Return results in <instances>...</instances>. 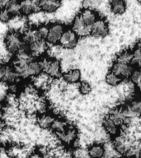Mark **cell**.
I'll use <instances>...</instances> for the list:
<instances>
[{"label":"cell","mask_w":141,"mask_h":158,"mask_svg":"<svg viewBox=\"0 0 141 158\" xmlns=\"http://www.w3.org/2000/svg\"><path fill=\"white\" fill-rule=\"evenodd\" d=\"M4 46L9 54L16 55L21 51L27 49V45L23 40L22 35L18 31H11L5 35Z\"/></svg>","instance_id":"6da1fadb"},{"label":"cell","mask_w":141,"mask_h":158,"mask_svg":"<svg viewBox=\"0 0 141 158\" xmlns=\"http://www.w3.org/2000/svg\"><path fill=\"white\" fill-rule=\"evenodd\" d=\"M12 67L17 71L20 78H32L42 73L41 64L38 59H32L31 61L26 64L13 63Z\"/></svg>","instance_id":"7a4b0ae2"},{"label":"cell","mask_w":141,"mask_h":158,"mask_svg":"<svg viewBox=\"0 0 141 158\" xmlns=\"http://www.w3.org/2000/svg\"><path fill=\"white\" fill-rule=\"evenodd\" d=\"M42 72L49 75L52 79H59L62 74L61 63L59 59L50 57H44L40 59Z\"/></svg>","instance_id":"3957f363"},{"label":"cell","mask_w":141,"mask_h":158,"mask_svg":"<svg viewBox=\"0 0 141 158\" xmlns=\"http://www.w3.org/2000/svg\"><path fill=\"white\" fill-rule=\"evenodd\" d=\"M65 27L60 22H54L48 26V34L46 36L47 44L50 45H57L59 44Z\"/></svg>","instance_id":"277c9868"},{"label":"cell","mask_w":141,"mask_h":158,"mask_svg":"<svg viewBox=\"0 0 141 158\" xmlns=\"http://www.w3.org/2000/svg\"><path fill=\"white\" fill-rule=\"evenodd\" d=\"M107 116L109 118H111L121 128H122L123 126L127 125L130 119L126 112L125 106H116L113 109H111L107 114Z\"/></svg>","instance_id":"5b68a950"},{"label":"cell","mask_w":141,"mask_h":158,"mask_svg":"<svg viewBox=\"0 0 141 158\" xmlns=\"http://www.w3.org/2000/svg\"><path fill=\"white\" fill-rule=\"evenodd\" d=\"M20 77L14 68L9 64H0V81L3 83H17Z\"/></svg>","instance_id":"8992f818"},{"label":"cell","mask_w":141,"mask_h":158,"mask_svg":"<svg viewBox=\"0 0 141 158\" xmlns=\"http://www.w3.org/2000/svg\"><path fill=\"white\" fill-rule=\"evenodd\" d=\"M78 136H79L78 129L75 126L71 125V124H69L64 132L56 134V137L59 141V143L65 147L74 145L78 139Z\"/></svg>","instance_id":"52a82bcc"},{"label":"cell","mask_w":141,"mask_h":158,"mask_svg":"<svg viewBox=\"0 0 141 158\" xmlns=\"http://www.w3.org/2000/svg\"><path fill=\"white\" fill-rule=\"evenodd\" d=\"M79 42V36L71 28H65L59 44L61 48L66 49H74Z\"/></svg>","instance_id":"ba28073f"},{"label":"cell","mask_w":141,"mask_h":158,"mask_svg":"<svg viewBox=\"0 0 141 158\" xmlns=\"http://www.w3.org/2000/svg\"><path fill=\"white\" fill-rule=\"evenodd\" d=\"M52 84L53 79L43 72L32 78V85L37 91H48Z\"/></svg>","instance_id":"9c48e42d"},{"label":"cell","mask_w":141,"mask_h":158,"mask_svg":"<svg viewBox=\"0 0 141 158\" xmlns=\"http://www.w3.org/2000/svg\"><path fill=\"white\" fill-rule=\"evenodd\" d=\"M7 156L11 158H32V149L27 146L19 144L11 145L7 149Z\"/></svg>","instance_id":"30bf717a"},{"label":"cell","mask_w":141,"mask_h":158,"mask_svg":"<svg viewBox=\"0 0 141 158\" xmlns=\"http://www.w3.org/2000/svg\"><path fill=\"white\" fill-rule=\"evenodd\" d=\"M48 48H49V44H47L45 40H39L27 45V49L30 54L34 59L43 56L45 53H47Z\"/></svg>","instance_id":"8fae6325"},{"label":"cell","mask_w":141,"mask_h":158,"mask_svg":"<svg viewBox=\"0 0 141 158\" xmlns=\"http://www.w3.org/2000/svg\"><path fill=\"white\" fill-rule=\"evenodd\" d=\"M109 34V25L106 20L100 18L91 26V35L96 38H103Z\"/></svg>","instance_id":"7c38bea8"},{"label":"cell","mask_w":141,"mask_h":158,"mask_svg":"<svg viewBox=\"0 0 141 158\" xmlns=\"http://www.w3.org/2000/svg\"><path fill=\"white\" fill-rule=\"evenodd\" d=\"M134 69L135 68L132 64H124L115 61L111 66V71L124 80L130 79Z\"/></svg>","instance_id":"4fadbf2b"},{"label":"cell","mask_w":141,"mask_h":158,"mask_svg":"<svg viewBox=\"0 0 141 158\" xmlns=\"http://www.w3.org/2000/svg\"><path fill=\"white\" fill-rule=\"evenodd\" d=\"M71 29L79 37H86L91 35V27L85 24L79 14L73 20Z\"/></svg>","instance_id":"5bb4252c"},{"label":"cell","mask_w":141,"mask_h":158,"mask_svg":"<svg viewBox=\"0 0 141 158\" xmlns=\"http://www.w3.org/2000/svg\"><path fill=\"white\" fill-rule=\"evenodd\" d=\"M41 12L39 7V1L26 0L20 2V12L25 17H30L35 12Z\"/></svg>","instance_id":"9a60e30c"},{"label":"cell","mask_w":141,"mask_h":158,"mask_svg":"<svg viewBox=\"0 0 141 158\" xmlns=\"http://www.w3.org/2000/svg\"><path fill=\"white\" fill-rule=\"evenodd\" d=\"M131 144H132V142H130L129 139L121 136V134L114 138L113 143H112L114 150L117 153L123 156L126 155V152L129 150Z\"/></svg>","instance_id":"2e32d148"},{"label":"cell","mask_w":141,"mask_h":158,"mask_svg":"<svg viewBox=\"0 0 141 158\" xmlns=\"http://www.w3.org/2000/svg\"><path fill=\"white\" fill-rule=\"evenodd\" d=\"M62 2L56 0H42L39 1L40 11L45 14H52L61 7Z\"/></svg>","instance_id":"e0dca14e"},{"label":"cell","mask_w":141,"mask_h":158,"mask_svg":"<svg viewBox=\"0 0 141 158\" xmlns=\"http://www.w3.org/2000/svg\"><path fill=\"white\" fill-rule=\"evenodd\" d=\"M102 127L104 130L109 136L116 138L118 135L121 134V128L119 125H117L111 118H109L108 116L106 115L104 117L102 120Z\"/></svg>","instance_id":"ac0fdd59"},{"label":"cell","mask_w":141,"mask_h":158,"mask_svg":"<svg viewBox=\"0 0 141 158\" xmlns=\"http://www.w3.org/2000/svg\"><path fill=\"white\" fill-rule=\"evenodd\" d=\"M126 112L130 118L141 116V97L132 99L125 106Z\"/></svg>","instance_id":"d6986e66"},{"label":"cell","mask_w":141,"mask_h":158,"mask_svg":"<svg viewBox=\"0 0 141 158\" xmlns=\"http://www.w3.org/2000/svg\"><path fill=\"white\" fill-rule=\"evenodd\" d=\"M82 20L83 21L84 23L87 24L88 27H91L92 25L93 24L94 22H96V20L99 18V16L97 14V12L92 8H87V7H83V9L80 11L79 13Z\"/></svg>","instance_id":"ffe728a7"},{"label":"cell","mask_w":141,"mask_h":158,"mask_svg":"<svg viewBox=\"0 0 141 158\" xmlns=\"http://www.w3.org/2000/svg\"><path fill=\"white\" fill-rule=\"evenodd\" d=\"M88 155L90 158H104L106 150L105 146L101 143H93L88 148Z\"/></svg>","instance_id":"44dd1931"},{"label":"cell","mask_w":141,"mask_h":158,"mask_svg":"<svg viewBox=\"0 0 141 158\" xmlns=\"http://www.w3.org/2000/svg\"><path fill=\"white\" fill-rule=\"evenodd\" d=\"M54 114L50 113H43L41 114L36 118V123L40 128L44 130L50 129L53 122H54Z\"/></svg>","instance_id":"7402d4cb"},{"label":"cell","mask_w":141,"mask_h":158,"mask_svg":"<svg viewBox=\"0 0 141 158\" xmlns=\"http://www.w3.org/2000/svg\"><path fill=\"white\" fill-rule=\"evenodd\" d=\"M81 71L79 69H71L64 73L63 80L67 84H76L81 81Z\"/></svg>","instance_id":"603a6c76"},{"label":"cell","mask_w":141,"mask_h":158,"mask_svg":"<svg viewBox=\"0 0 141 158\" xmlns=\"http://www.w3.org/2000/svg\"><path fill=\"white\" fill-rule=\"evenodd\" d=\"M109 7L115 15H122L126 11L127 3L124 0H112L109 2Z\"/></svg>","instance_id":"cb8c5ba5"},{"label":"cell","mask_w":141,"mask_h":158,"mask_svg":"<svg viewBox=\"0 0 141 158\" xmlns=\"http://www.w3.org/2000/svg\"><path fill=\"white\" fill-rule=\"evenodd\" d=\"M69 125V123L67 122L66 119H64L63 118H54V122L52 123L51 125V131L54 133V134H59V133H62V132H64L67 128H68V126Z\"/></svg>","instance_id":"d4e9b609"},{"label":"cell","mask_w":141,"mask_h":158,"mask_svg":"<svg viewBox=\"0 0 141 158\" xmlns=\"http://www.w3.org/2000/svg\"><path fill=\"white\" fill-rule=\"evenodd\" d=\"M115 61L124 64H132V61H133L132 50H128V49L123 50L117 55Z\"/></svg>","instance_id":"484cf974"},{"label":"cell","mask_w":141,"mask_h":158,"mask_svg":"<svg viewBox=\"0 0 141 158\" xmlns=\"http://www.w3.org/2000/svg\"><path fill=\"white\" fill-rule=\"evenodd\" d=\"M5 7L9 12L10 14L12 15V17L21 15V12H20V2L17 1V0L7 1Z\"/></svg>","instance_id":"4316f807"},{"label":"cell","mask_w":141,"mask_h":158,"mask_svg":"<svg viewBox=\"0 0 141 158\" xmlns=\"http://www.w3.org/2000/svg\"><path fill=\"white\" fill-rule=\"evenodd\" d=\"M133 54V61L132 64L136 68H141V41L136 44L135 47L132 50Z\"/></svg>","instance_id":"83f0119b"},{"label":"cell","mask_w":141,"mask_h":158,"mask_svg":"<svg viewBox=\"0 0 141 158\" xmlns=\"http://www.w3.org/2000/svg\"><path fill=\"white\" fill-rule=\"evenodd\" d=\"M130 79L134 86L141 91V68H135Z\"/></svg>","instance_id":"f1b7e54d"},{"label":"cell","mask_w":141,"mask_h":158,"mask_svg":"<svg viewBox=\"0 0 141 158\" xmlns=\"http://www.w3.org/2000/svg\"><path fill=\"white\" fill-rule=\"evenodd\" d=\"M105 80H106V84H108L109 86H118L123 81V79H121L120 77H118L116 74H115L111 71L106 73Z\"/></svg>","instance_id":"f546056e"},{"label":"cell","mask_w":141,"mask_h":158,"mask_svg":"<svg viewBox=\"0 0 141 158\" xmlns=\"http://www.w3.org/2000/svg\"><path fill=\"white\" fill-rule=\"evenodd\" d=\"M78 90H79V93L83 95V96L88 95L89 93H91L92 91L91 84L86 81H81L79 83Z\"/></svg>","instance_id":"4dcf8cb0"},{"label":"cell","mask_w":141,"mask_h":158,"mask_svg":"<svg viewBox=\"0 0 141 158\" xmlns=\"http://www.w3.org/2000/svg\"><path fill=\"white\" fill-rule=\"evenodd\" d=\"M12 15L6 9V7L0 10V22L2 23H8L12 19Z\"/></svg>","instance_id":"1f68e13d"},{"label":"cell","mask_w":141,"mask_h":158,"mask_svg":"<svg viewBox=\"0 0 141 158\" xmlns=\"http://www.w3.org/2000/svg\"><path fill=\"white\" fill-rule=\"evenodd\" d=\"M18 92H20V86L19 84H18V82H17V83L9 84V85L7 86V93L17 95Z\"/></svg>","instance_id":"d6a6232c"},{"label":"cell","mask_w":141,"mask_h":158,"mask_svg":"<svg viewBox=\"0 0 141 158\" xmlns=\"http://www.w3.org/2000/svg\"><path fill=\"white\" fill-rule=\"evenodd\" d=\"M7 129V123L5 122L4 118H0V134L2 133Z\"/></svg>","instance_id":"836d02e7"},{"label":"cell","mask_w":141,"mask_h":158,"mask_svg":"<svg viewBox=\"0 0 141 158\" xmlns=\"http://www.w3.org/2000/svg\"><path fill=\"white\" fill-rule=\"evenodd\" d=\"M5 111V106L0 102V118H3Z\"/></svg>","instance_id":"e575fe53"},{"label":"cell","mask_w":141,"mask_h":158,"mask_svg":"<svg viewBox=\"0 0 141 158\" xmlns=\"http://www.w3.org/2000/svg\"><path fill=\"white\" fill-rule=\"evenodd\" d=\"M7 2V0H0V10L2 9V8H4V7H6Z\"/></svg>","instance_id":"d590c367"},{"label":"cell","mask_w":141,"mask_h":158,"mask_svg":"<svg viewBox=\"0 0 141 158\" xmlns=\"http://www.w3.org/2000/svg\"><path fill=\"white\" fill-rule=\"evenodd\" d=\"M138 3H139V4L141 5V0H140V1H138Z\"/></svg>","instance_id":"8d00e7d4"},{"label":"cell","mask_w":141,"mask_h":158,"mask_svg":"<svg viewBox=\"0 0 141 158\" xmlns=\"http://www.w3.org/2000/svg\"><path fill=\"white\" fill-rule=\"evenodd\" d=\"M140 118H141V116H140Z\"/></svg>","instance_id":"74e56055"}]
</instances>
